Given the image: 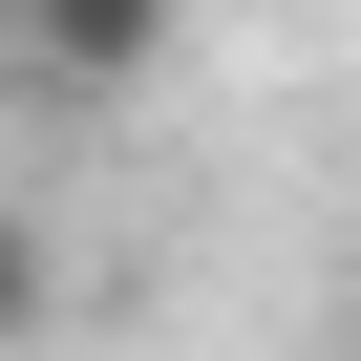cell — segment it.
Masks as SVG:
<instances>
[{
  "mask_svg": "<svg viewBox=\"0 0 361 361\" xmlns=\"http://www.w3.org/2000/svg\"><path fill=\"white\" fill-rule=\"evenodd\" d=\"M170 22L192 0H22V85L43 106H128V85H170Z\"/></svg>",
  "mask_w": 361,
  "mask_h": 361,
  "instance_id": "cell-1",
  "label": "cell"
},
{
  "mask_svg": "<svg viewBox=\"0 0 361 361\" xmlns=\"http://www.w3.org/2000/svg\"><path fill=\"white\" fill-rule=\"evenodd\" d=\"M43 319H64V255H43V213H22V192H0V361H22Z\"/></svg>",
  "mask_w": 361,
  "mask_h": 361,
  "instance_id": "cell-2",
  "label": "cell"
}]
</instances>
